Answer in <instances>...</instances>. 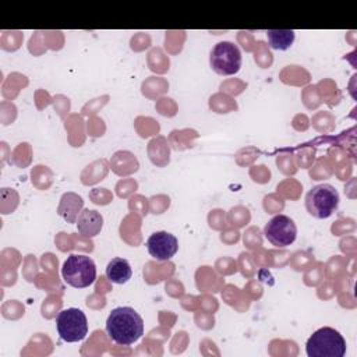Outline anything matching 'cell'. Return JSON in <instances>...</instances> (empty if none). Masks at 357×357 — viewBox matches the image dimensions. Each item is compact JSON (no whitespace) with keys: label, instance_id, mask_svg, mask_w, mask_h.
Returning <instances> with one entry per match:
<instances>
[{"label":"cell","instance_id":"cell-7","mask_svg":"<svg viewBox=\"0 0 357 357\" xmlns=\"http://www.w3.org/2000/svg\"><path fill=\"white\" fill-rule=\"evenodd\" d=\"M265 238L275 247H287L297 237V227L291 218L286 215L273 216L264 227Z\"/></svg>","mask_w":357,"mask_h":357},{"label":"cell","instance_id":"cell-6","mask_svg":"<svg viewBox=\"0 0 357 357\" xmlns=\"http://www.w3.org/2000/svg\"><path fill=\"white\" fill-rule=\"evenodd\" d=\"M241 52L237 45L229 40L219 42L213 46L209 56L212 70L219 75H234L241 67Z\"/></svg>","mask_w":357,"mask_h":357},{"label":"cell","instance_id":"cell-1","mask_svg":"<svg viewBox=\"0 0 357 357\" xmlns=\"http://www.w3.org/2000/svg\"><path fill=\"white\" fill-rule=\"evenodd\" d=\"M109 337L121 346H130L144 335V319L131 307H116L106 319Z\"/></svg>","mask_w":357,"mask_h":357},{"label":"cell","instance_id":"cell-3","mask_svg":"<svg viewBox=\"0 0 357 357\" xmlns=\"http://www.w3.org/2000/svg\"><path fill=\"white\" fill-rule=\"evenodd\" d=\"M61 275L64 282L75 289H84L96 279V265L88 255L71 254L63 264Z\"/></svg>","mask_w":357,"mask_h":357},{"label":"cell","instance_id":"cell-10","mask_svg":"<svg viewBox=\"0 0 357 357\" xmlns=\"http://www.w3.org/2000/svg\"><path fill=\"white\" fill-rule=\"evenodd\" d=\"M82 206H84V201L78 194L66 192L61 195L57 212L68 223H75L78 215L81 213Z\"/></svg>","mask_w":357,"mask_h":357},{"label":"cell","instance_id":"cell-4","mask_svg":"<svg viewBox=\"0 0 357 357\" xmlns=\"http://www.w3.org/2000/svg\"><path fill=\"white\" fill-rule=\"evenodd\" d=\"M339 205V192L337 190L328 184L314 185L305 195V208L310 215L318 219L329 218Z\"/></svg>","mask_w":357,"mask_h":357},{"label":"cell","instance_id":"cell-12","mask_svg":"<svg viewBox=\"0 0 357 357\" xmlns=\"http://www.w3.org/2000/svg\"><path fill=\"white\" fill-rule=\"evenodd\" d=\"M266 38H268V43L272 49L286 50L294 42V31H291V29H268Z\"/></svg>","mask_w":357,"mask_h":357},{"label":"cell","instance_id":"cell-5","mask_svg":"<svg viewBox=\"0 0 357 357\" xmlns=\"http://www.w3.org/2000/svg\"><path fill=\"white\" fill-rule=\"evenodd\" d=\"M56 328L61 340L67 343L79 342L88 335V319L79 308L70 307L57 314Z\"/></svg>","mask_w":357,"mask_h":357},{"label":"cell","instance_id":"cell-2","mask_svg":"<svg viewBox=\"0 0 357 357\" xmlns=\"http://www.w3.org/2000/svg\"><path fill=\"white\" fill-rule=\"evenodd\" d=\"M305 351L308 357H343L346 354V340L335 328L324 326L308 337Z\"/></svg>","mask_w":357,"mask_h":357},{"label":"cell","instance_id":"cell-8","mask_svg":"<svg viewBox=\"0 0 357 357\" xmlns=\"http://www.w3.org/2000/svg\"><path fill=\"white\" fill-rule=\"evenodd\" d=\"M146 248L151 257L158 261H169L178 250V241L174 234L160 230L152 233L146 240Z\"/></svg>","mask_w":357,"mask_h":357},{"label":"cell","instance_id":"cell-11","mask_svg":"<svg viewBox=\"0 0 357 357\" xmlns=\"http://www.w3.org/2000/svg\"><path fill=\"white\" fill-rule=\"evenodd\" d=\"M106 276L110 282L117 283V284H123L126 282H128L132 276V269L128 264L127 259L124 258H113L107 266H106Z\"/></svg>","mask_w":357,"mask_h":357},{"label":"cell","instance_id":"cell-9","mask_svg":"<svg viewBox=\"0 0 357 357\" xmlns=\"http://www.w3.org/2000/svg\"><path fill=\"white\" fill-rule=\"evenodd\" d=\"M75 225L79 234L84 237H95L103 227V216L95 209H82Z\"/></svg>","mask_w":357,"mask_h":357}]
</instances>
